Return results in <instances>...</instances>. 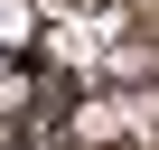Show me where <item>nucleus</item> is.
I'll use <instances>...</instances> for the list:
<instances>
[{"label": "nucleus", "instance_id": "obj_1", "mask_svg": "<svg viewBox=\"0 0 159 150\" xmlns=\"http://www.w3.org/2000/svg\"><path fill=\"white\" fill-rule=\"evenodd\" d=\"M0 103H19V75H10V66H0Z\"/></svg>", "mask_w": 159, "mask_h": 150}]
</instances>
